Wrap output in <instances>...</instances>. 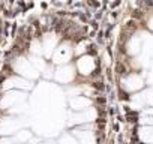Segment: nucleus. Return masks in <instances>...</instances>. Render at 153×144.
<instances>
[{"mask_svg": "<svg viewBox=\"0 0 153 144\" xmlns=\"http://www.w3.org/2000/svg\"><path fill=\"white\" fill-rule=\"evenodd\" d=\"M116 72H117L119 75L126 74V68H125V65H123L122 62H117V63H116Z\"/></svg>", "mask_w": 153, "mask_h": 144, "instance_id": "nucleus-1", "label": "nucleus"}, {"mask_svg": "<svg viewBox=\"0 0 153 144\" xmlns=\"http://www.w3.org/2000/svg\"><path fill=\"white\" fill-rule=\"evenodd\" d=\"M135 29H137V23H135V21H128L126 30H128V32H134Z\"/></svg>", "mask_w": 153, "mask_h": 144, "instance_id": "nucleus-2", "label": "nucleus"}, {"mask_svg": "<svg viewBox=\"0 0 153 144\" xmlns=\"http://www.w3.org/2000/svg\"><path fill=\"white\" fill-rule=\"evenodd\" d=\"M119 98H120L122 101H128V99H129V95H128L126 92H123V90H120V92H119Z\"/></svg>", "mask_w": 153, "mask_h": 144, "instance_id": "nucleus-3", "label": "nucleus"}, {"mask_svg": "<svg viewBox=\"0 0 153 144\" xmlns=\"http://www.w3.org/2000/svg\"><path fill=\"white\" fill-rule=\"evenodd\" d=\"M128 39H129V32H122V38H120V44H122L123 41L126 42Z\"/></svg>", "mask_w": 153, "mask_h": 144, "instance_id": "nucleus-4", "label": "nucleus"}, {"mask_svg": "<svg viewBox=\"0 0 153 144\" xmlns=\"http://www.w3.org/2000/svg\"><path fill=\"white\" fill-rule=\"evenodd\" d=\"M93 87H95L96 90H104V89H105V86H104L102 83H99V81H96V83L93 84Z\"/></svg>", "mask_w": 153, "mask_h": 144, "instance_id": "nucleus-5", "label": "nucleus"}, {"mask_svg": "<svg viewBox=\"0 0 153 144\" xmlns=\"http://www.w3.org/2000/svg\"><path fill=\"white\" fill-rule=\"evenodd\" d=\"M132 15H134L135 18H141V17H143V14H141V11H140V9H135Z\"/></svg>", "mask_w": 153, "mask_h": 144, "instance_id": "nucleus-6", "label": "nucleus"}, {"mask_svg": "<svg viewBox=\"0 0 153 144\" xmlns=\"http://www.w3.org/2000/svg\"><path fill=\"white\" fill-rule=\"evenodd\" d=\"M87 53H89V54H96V47H95V45H90L89 50H87Z\"/></svg>", "mask_w": 153, "mask_h": 144, "instance_id": "nucleus-7", "label": "nucleus"}, {"mask_svg": "<svg viewBox=\"0 0 153 144\" xmlns=\"http://www.w3.org/2000/svg\"><path fill=\"white\" fill-rule=\"evenodd\" d=\"M89 5H90V6H93V8H98V6H99V3H98V2H95V0H89Z\"/></svg>", "mask_w": 153, "mask_h": 144, "instance_id": "nucleus-8", "label": "nucleus"}, {"mask_svg": "<svg viewBox=\"0 0 153 144\" xmlns=\"http://www.w3.org/2000/svg\"><path fill=\"white\" fill-rule=\"evenodd\" d=\"M92 27H93V29H98V23L93 21V23H92Z\"/></svg>", "mask_w": 153, "mask_h": 144, "instance_id": "nucleus-9", "label": "nucleus"}, {"mask_svg": "<svg viewBox=\"0 0 153 144\" xmlns=\"http://www.w3.org/2000/svg\"><path fill=\"white\" fill-rule=\"evenodd\" d=\"M138 6H144V0H138Z\"/></svg>", "mask_w": 153, "mask_h": 144, "instance_id": "nucleus-10", "label": "nucleus"}]
</instances>
